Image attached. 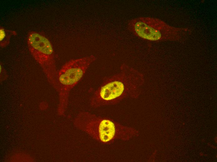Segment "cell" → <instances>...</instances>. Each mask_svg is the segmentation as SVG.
I'll return each instance as SVG.
<instances>
[{
  "label": "cell",
  "mask_w": 217,
  "mask_h": 162,
  "mask_svg": "<svg viewBox=\"0 0 217 162\" xmlns=\"http://www.w3.org/2000/svg\"><path fill=\"white\" fill-rule=\"evenodd\" d=\"M144 76L125 64L117 73L105 78L89 100L93 108L113 105L127 98H137L141 92Z\"/></svg>",
  "instance_id": "obj_1"
},
{
  "label": "cell",
  "mask_w": 217,
  "mask_h": 162,
  "mask_svg": "<svg viewBox=\"0 0 217 162\" xmlns=\"http://www.w3.org/2000/svg\"><path fill=\"white\" fill-rule=\"evenodd\" d=\"M77 129L103 144H110L118 140H127L137 131L112 119L87 112L77 114L73 122Z\"/></svg>",
  "instance_id": "obj_2"
},
{
  "label": "cell",
  "mask_w": 217,
  "mask_h": 162,
  "mask_svg": "<svg viewBox=\"0 0 217 162\" xmlns=\"http://www.w3.org/2000/svg\"><path fill=\"white\" fill-rule=\"evenodd\" d=\"M97 58L93 55L72 59L66 62L58 72L59 96L58 113L62 115L67 108L71 90L83 77L90 65Z\"/></svg>",
  "instance_id": "obj_3"
},
{
  "label": "cell",
  "mask_w": 217,
  "mask_h": 162,
  "mask_svg": "<svg viewBox=\"0 0 217 162\" xmlns=\"http://www.w3.org/2000/svg\"><path fill=\"white\" fill-rule=\"evenodd\" d=\"M128 28L138 37L153 41L176 40L181 38L187 31L186 29L169 26L158 19L145 17L131 20Z\"/></svg>",
  "instance_id": "obj_4"
},
{
  "label": "cell",
  "mask_w": 217,
  "mask_h": 162,
  "mask_svg": "<svg viewBox=\"0 0 217 162\" xmlns=\"http://www.w3.org/2000/svg\"><path fill=\"white\" fill-rule=\"evenodd\" d=\"M27 42L31 54L41 67L49 83L58 92V72L50 41L43 34L31 31L28 34Z\"/></svg>",
  "instance_id": "obj_5"
},
{
  "label": "cell",
  "mask_w": 217,
  "mask_h": 162,
  "mask_svg": "<svg viewBox=\"0 0 217 162\" xmlns=\"http://www.w3.org/2000/svg\"><path fill=\"white\" fill-rule=\"evenodd\" d=\"M16 34L14 31H9L3 28L0 29V43L2 48H4L9 43L11 36Z\"/></svg>",
  "instance_id": "obj_6"
}]
</instances>
